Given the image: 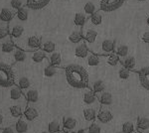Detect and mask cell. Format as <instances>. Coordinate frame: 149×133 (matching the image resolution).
<instances>
[{"mask_svg":"<svg viewBox=\"0 0 149 133\" xmlns=\"http://www.w3.org/2000/svg\"><path fill=\"white\" fill-rule=\"evenodd\" d=\"M66 79L72 88L77 89H85L90 86L88 72L81 65L72 64L65 69Z\"/></svg>","mask_w":149,"mask_h":133,"instance_id":"1","label":"cell"},{"mask_svg":"<svg viewBox=\"0 0 149 133\" xmlns=\"http://www.w3.org/2000/svg\"><path fill=\"white\" fill-rule=\"evenodd\" d=\"M15 84V76L12 68L5 63H0V86L11 88Z\"/></svg>","mask_w":149,"mask_h":133,"instance_id":"2","label":"cell"},{"mask_svg":"<svg viewBox=\"0 0 149 133\" xmlns=\"http://www.w3.org/2000/svg\"><path fill=\"white\" fill-rule=\"evenodd\" d=\"M41 45H42V38L37 35L29 36L24 41V45L20 46V49L23 51H29V52H35L41 49Z\"/></svg>","mask_w":149,"mask_h":133,"instance_id":"3","label":"cell"},{"mask_svg":"<svg viewBox=\"0 0 149 133\" xmlns=\"http://www.w3.org/2000/svg\"><path fill=\"white\" fill-rule=\"evenodd\" d=\"M125 0H100V10L103 12L116 11L123 5Z\"/></svg>","mask_w":149,"mask_h":133,"instance_id":"4","label":"cell"},{"mask_svg":"<svg viewBox=\"0 0 149 133\" xmlns=\"http://www.w3.org/2000/svg\"><path fill=\"white\" fill-rule=\"evenodd\" d=\"M114 50H115V41L111 39H107V40H103L100 43V45L98 46V49L97 51H95V53L102 56H107L114 53Z\"/></svg>","mask_w":149,"mask_h":133,"instance_id":"5","label":"cell"},{"mask_svg":"<svg viewBox=\"0 0 149 133\" xmlns=\"http://www.w3.org/2000/svg\"><path fill=\"white\" fill-rule=\"evenodd\" d=\"M83 101L85 103V105H86V107H95L98 108L100 107V101H98L97 95L95 94L92 89H86L84 93L83 96ZM100 109V108H98Z\"/></svg>","mask_w":149,"mask_h":133,"instance_id":"6","label":"cell"},{"mask_svg":"<svg viewBox=\"0 0 149 133\" xmlns=\"http://www.w3.org/2000/svg\"><path fill=\"white\" fill-rule=\"evenodd\" d=\"M63 130L67 133H76L79 129V122L76 118L72 116H64L62 119Z\"/></svg>","mask_w":149,"mask_h":133,"instance_id":"7","label":"cell"},{"mask_svg":"<svg viewBox=\"0 0 149 133\" xmlns=\"http://www.w3.org/2000/svg\"><path fill=\"white\" fill-rule=\"evenodd\" d=\"M98 110L100 109L95 107H85V109L83 111V115H84L85 122L88 126L97 120V115L98 113Z\"/></svg>","mask_w":149,"mask_h":133,"instance_id":"8","label":"cell"},{"mask_svg":"<svg viewBox=\"0 0 149 133\" xmlns=\"http://www.w3.org/2000/svg\"><path fill=\"white\" fill-rule=\"evenodd\" d=\"M113 119V114L107 108H100L97 115V122L100 124H107Z\"/></svg>","mask_w":149,"mask_h":133,"instance_id":"9","label":"cell"},{"mask_svg":"<svg viewBox=\"0 0 149 133\" xmlns=\"http://www.w3.org/2000/svg\"><path fill=\"white\" fill-rule=\"evenodd\" d=\"M9 33H10L11 40L13 41L15 44H17L24 34V27L22 25L15 24L12 28H9Z\"/></svg>","mask_w":149,"mask_h":133,"instance_id":"10","label":"cell"},{"mask_svg":"<svg viewBox=\"0 0 149 133\" xmlns=\"http://www.w3.org/2000/svg\"><path fill=\"white\" fill-rule=\"evenodd\" d=\"M138 78L142 88L149 91V67H144L139 70Z\"/></svg>","mask_w":149,"mask_h":133,"instance_id":"11","label":"cell"},{"mask_svg":"<svg viewBox=\"0 0 149 133\" xmlns=\"http://www.w3.org/2000/svg\"><path fill=\"white\" fill-rule=\"evenodd\" d=\"M90 54V50L88 48V45L85 41H81L76 46V49H74V55L76 57L80 58V59H86V57Z\"/></svg>","mask_w":149,"mask_h":133,"instance_id":"12","label":"cell"},{"mask_svg":"<svg viewBox=\"0 0 149 133\" xmlns=\"http://www.w3.org/2000/svg\"><path fill=\"white\" fill-rule=\"evenodd\" d=\"M10 98L14 101H22V102H27L24 95V93L18 88L16 84L12 86L10 88Z\"/></svg>","mask_w":149,"mask_h":133,"instance_id":"13","label":"cell"},{"mask_svg":"<svg viewBox=\"0 0 149 133\" xmlns=\"http://www.w3.org/2000/svg\"><path fill=\"white\" fill-rule=\"evenodd\" d=\"M16 15V11H14L12 8H2L0 11V21L3 23H9L12 21V19L15 17Z\"/></svg>","mask_w":149,"mask_h":133,"instance_id":"14","label":"cell"},{"mask_svg":"<svg viewBox=\"0 0 149 133\" xmlns=\"http://www.w3.org/2000/svg\"><path fill=\"white\" fill-rule=\"evenodd\" d=\"M48 62H49V65H51L53 67L56 68H61L62 65H63V59H62V55L60 52L58 51H55L53 54L47 56Z\"/></svg>","mask_w":149,"mask_h":133,"instance_id":"15","label":"cell"},{"mask_svg":"<svg viewBox=\"0 0 149 133\" xmlns=\"http://www.w3.org/2000/svg\"><path fill=\"white\" fill-rule=\"evenodd\" d=\"M136 130L141 133H149V117L139 116L136 121Z\"/></svg>","mask_w":149,"mask_h":133,"instance_id":"16","label":"cell"},{"mask_svg":"<svg viewBox=\"0 0 149 133\" xmlns=\"http://www.w3.org/2000/svg\"><path fill=\"white\" fill-rule=\"evenodd\" d=\"M51 0H27L26 6L33 10H40L46 7L50 3Z\"/></svg>","mask_w":149,"mask_h":133,"instance_id":"17","label":"cell"},{"mask_svg":"<svg viewBox=\"0 0 149 133\" xmlns=\"http://www.w3.org/2000/svg\"><path fill=\"white\" fill-rule=\"evenodd\" d=\"M23 116L27 119L28 122H32L39 116V112H38V110L36 109L34 106L27 105L25 107V110H24Z\"/></svg>","mask_w":149,"mask_h":133,"instance_id":"18","label":"cell"},{"mask_svg":"<svg viewBox=\"0 0 149 133\" xmlns=\"http://www.w3.org/2000/svg\"><path fill=\"white\" fill-rule=\"evenodd\" d=\"M97 31L95 30V29H88L86 30L85 32L83 33V38H84V41L86 43H88L90 45H93V43L97 41Z\"/></svg>","mask_w":149,"mask_h":133,"instance_id":"19","label":"cell"},{"mask_svg":"<svg viewBox=\"0 0 149 133\" xmlns=\"http://www.w3.org/2000/svg\"><path fill=\"white\" fill-rule=\"evenodd\" d=\"M14 128H15V131L17 133H26L29 128V122L25 117L22 116L15 122Z\"/></svg>","mask_w":149,"mask_h":133,"instance_id":"20","label":"cell"},{"mask_svg":"<svg viewBox=\"0 0 149 133\" xmlns=\"http://www.w3.org/2000/svg\"><path fill=\"white\" fill-rule=\"evenodd\" d=\"M97 98L100 101V104L103 106H109L112 103L113 101V97L112 94L109 93V91H103V93L97 94Z\"/></svg>","mask_w":149,"mask_h":133,"instance_id":"21","label":"cell"},{"mask_svg":"<svg viewBox=\"0 0 149 133\" xmlns=\"http://www.w3.org/2000/svg\"><path fill=\"white\" fill-rule=\"evenodd\" d=\"M16 49V44L11 40V38L3 41L1 44V51L3 54H13Z\"/></svg>","mask_w":149,"mask_h":133,"instance_id":"22","label":"cell"},{"mask_svg":"<svg viewBox=\"0 0 149 133\" xmlns=\"http://www.w3.org/2000/svg\"><path fill=\"white\" fill-rule=\"evenodd\" d=\"M24 95H25L26 101H27L28 103H36L39 100V93H38V91L35 88L28 89L27 91L24 93Z\"/></svg>","mask_w":149,"mask_h":133,"instance_id":"23","label":"cell"},{"mask_svg":"<svg viewBox=\"0 0 149 133\" xmlns=\"http://www.w3.org/2000/svg\"><path fill=\"white\" fill-rule=\"evenodd\" d=\"M120 63L122 65V67L125 68V69L129 70V71H134L136 68V61L135 58L132 57V56H127V57L123 58L120 60Z\"/></svg>","mask_w":149,"mask_h":133,"instance_id":"24","label":"cell"},{"mask_svg":"<svg viewBox=\"0 0 149 133\" xmlns=\"http://www.w3.org/2000/svg\"><path fill=\"white\" fill-rule=\"evenodd\" d=\"M41 50L45 53V55L49 56L53 54V53L56 51V44H55L53 41H45V42H42V45H41Z\"/></svg>","mask_w":149,"mask_h":133,"instance_id":"25","label":"cell"},{"mask_svg":"<svg viewBox=\"0 0 149 133\" xmlns=\"http://www.w3.org/2000/svg\"><path fill=\"white\" fill-rule=\"evenodd\" d=\"M61 130H63V122H61L59 119H54L48 124L47 131L50 133H59Z\"/></svg>","mask_w":149,"mask_h":133,"instance_id":"26","label":"cell"},{"mask_svg":"<svg viewBox=\"0 0 149 133\" xmlns=\"http://www.w3.org/2000/svg\"><path fill=\"white\" fill-rule=\"evenodd\" d=\"M15 84L23 93H25V91H27L28 89L31 88V81L27 77H21V78H19L18 81H15Z\"/></svg>","mask_w":149,"mask_h":133,"instance_id":"27","label":"cell"},{"mask_svg":"<svg viewBox=\"0 0 149 133\" xmlns=\"http://www.w3.org/2000/svg\"><path fill=\"white\" fill-rule=\"evenodd\" d=\"M12 57H13L15 63H22L27 59V53L25 51H23L22 49H20V48L16 47L15 51L12 54Z\"/></svg>","mask_w":149,"mask_h":133,"instance_id":"28","label":"cell"},{"mask_svg":"<svg viewBox=\"0 0 149 133\" xmlns=\"http://www.w3.org/2000/svg\"><path fill=\"white\" fill-rule=\"evenodd\" d=\"M90 88L97 95L103 93V91H105V84L102 79H97V81H95L90 86Z\"/></svg>","mask_w":149,"mask_h":133,"instance_id":"29","label":"cell"},{"mask_svg":"<svg viewBox=\"0 0 149 133\" xmlns=\"http://www.w3.org/2000/svg\"><path fill=\"white\" fill-rule=\"evenodd\" d=\"M24 110L25 108L23 107L21 104H15V105H12L10 107V114L12 117L14 118H20L23 116L24 114Z\"/></svg>","mask_w":149,"mask_h":133,"instance_id":"30","label":"cell"},{"mask_svg":"<svg viewBox=\"0 0 149 133\" xmlns=\"http://www.w3.org/2000/svg\"><path fill=\"white\" fill-rule=\"evenodd\" d=\"M86 20H88V18H86V16L83 12H78V13H76V15L74 17V24L77 27L83 28L84 26H85Z\"/></svg>","mask_w":149,"mask_h":133,"instance_id":"31","label":"cell"},{"mask_svg":"<svg viewBox=\"0 0 149 133\" xmlns=\"http://www.w3.org/2000/svg\"><path fill=\"white\" fill-rule=\"evenodd\" d=\"M84 40L83 38V32L81 30H74L73 31L69 36V41L73 44H76L78 45L79 43L81 42Z\"/></svg>","mask_w":149,"mask_h":133,"instance_id":"32","label":"cell"},{"mask_svg":"<svg viewBox=\"0 0 149 133\" xmlns=\"http://www.w3.org/2000/svg\"><path fill=\"white\" fill-rule=\"evenodd\" d=\"M95 12H97V6H95V4L92 1L86 2L85 6H84V14L86 16V18H90Z\"/></svg>","mask_w":149,"mask_h":133,"instance_id":"33","label":"cell"},{"mask_svg":"<svg viewBox=\"0 0 149 133\" xmlns=\"http://www.w3.org/2000/svg\"><path fill=\"white\" fill-rule=\"evenodd\" d=\"M128 52H129V49L126 45H119V46H117V47H115V50H114V53L117 55L119 60L127 57V56H128Z\"/></svg>","mask_w":149,"mask_h":133,"instance_id":"34","label":"cell"},{"mask_svg":"<svg viewBox=\"0 0 149 133\" xmlns=\"http://www.w3.org/2000/svg\"><path fill=\"white\" fill-rule=\"evenodd\" d=\"M86 64L90 67H97L100 64V57L95 54H92V53H90L88 57L86 58Z\"/></svg>","mask_w":149,"mask_h":133,"instance_id":"35","label":"cell"},{"mask_svg":"<svg viewBox=\"0 0 149 133\" xmlns=\"http://www.w3.org/2000/svg\"><path fill=\"white\" fill-rule=\"evenodd\" d=\"M31 59H32V61L36 63V64H40V63H42L45 59H46V55H45V53L40 49V50L35 51V52L32 53Z\"/></svg>","mask_w":149,"mask_h":133,"instance_id":"36","label":"cell"},{"mask_svg":"<svg viewBox=\"0 0 149 133\" xmlns=\"http://www.w3.org/2000/svg\"><path fill=\"white\" fill-rule=\"evenodd\" d=\"M16 17L19 21L21 22H25V21L28 20V17H29V11H28V7L24 6L23 8L19 9L18 11H16Z\"/></svg>","mask_w":149,"mask_h":133,"instance_id":"37","label":"cell"},{"mask_svg":"<svg viewBox=\"0 0 149 133\" xmlns=\"http://www.w3.org/2000/svg\"><path fill=\"white\" fill-rule=\"evenodd\" d=\"M105 62H107V64L109 65V66L115 67L119 64L120 60H119V58L117 57V55L115 54V53H112V54L107 55V57H105Z\"/></svg>","mask_w":149,"mask_h":133,"instance_id":"38","label":"cell"},{"mask_svg":"<svg viewBox=\"0 0 149 133\" xmlns=\"http://www.w3.org/2000/svg\"><path fill=\"white\" fill-rule=\"evenodd\" d=\"M88 19H90V22L93 26H100L102 23V15L100 11H97L95 13H93Z\"/></svg>","mask_w":149,"mask_h":133,"instance_id":"39","label":"cell"},{"mask_svg":"<svg viewBox=\"0 0 149 133\" xmlns=\"http://www.w3.org/2000/svg\"><path fill=\"white\" fill-rule=\"evenodd\" d=\"M136 131V124L132 121H126L122 125V133H133Z\"/></svg>","mask_w":149,"mask_h":133,"instance_id":"40","label":"cell"},{"mask_svg":"<svg viewBox=\"0 0 149 133\" xmlns=\"http://www.w3.org/2000/svg\"><path fill=\"white\" fill-rule=\"evenodd\" d=\"M57 72H58V68L53 67L51 65H48L44 69V76L46 77V78H52Z\"/></svg>","mask_w":149,"mask_h":133,"instance_id":"41","label":"cell"},{"mask_svg":"<svg viewBox=\"0 0 149 133\" xmlns=\"http://www.w3.org/2000/svg\"><path fill=\"white\" fill-rule=\"evenodd\" d=\"M86 129H88V133H102V125L98 122L95 121Z\"/></svg>","mask_w":149,"mask_h":133,"instance_id":"42","label":"cell"},{"mask_svg":"<svg viewBox=\"0 0 149 133\" xmlns=\"http://www.w3.org/2000/svg\"><path fill=\"white\" fill-rule=\"evenodd\" d=\"M9 38H11L10 33H9V27L7 26L0 27V41H5Z\"/></svg>","mask_w":149,"mask_h":133,"instance_id":"43","label":"cell"},{"mask_svg":"<svg viewBox=\"0 0 149 133\" xmlns=\"http://www.w3.org/2000/svg\"><path fill=\"white\" fill-rule=\"evenodd\" d=\"M130 71L129 70H127L125 69V68H123V67H121L120 69H119V71H118V77H119V79H129V77H130Z\"/></svg>","mask_w":149,"mask_h":133,"instance_id":"44","label":"cell"},{"mask_svg":"<svg viewBox=\"0 0 149 133\" xmlns=\"http://www.w3.org/2000/svg\"><path fill=\"white\" fill-rule=\"evenodd\" d=\"M10 5H11V8L13 9L14 11H18L19 9L24 7V3L22 0H11Z\"/></svg>","mask_w":149,"mask_h":133,"instance_id":"45","label":"cell"},{"mask_svg":"<svg viewBox=\"0 0 149 133\" xmlns=\"http://www.w3.org/2000/svg\"><path fill=\"white\" fill-rule=\"evenodd\" d=\"M140 39L143 43H146V44H149V31H146L144 32L142 35L140 36Z\"/></svg>","mask_w":149,"mask_h":133,"instance_id":"46","label":"cell"},{"mask_svg":"<svg viewBox=\"0 0 149 133\" xmlns=\"http://www.w3.org/2000/svg\"><path fill=\"white\" fill-rule=\"evenodd\" d=\"M1 133H16V131H15V128L13 126H8V127L3 128Z\"/></svg>","mask_w":149,"mask_h":133,"instance_id":"47","label":"cell"},{"mask_svg":"<svg viewBox=\"0 0 149 133\" xmlns=\"http://www.w3.org/2000/svg\"><path fill=\"white\" fill-rule=\"evenodd\" d=\"M3 122H4V117L2 114H0V128H2V126H3Z\"/></svg>","mask_w":149,"mask_h":133,"instance_id":"48","label":"cell"},{"mask_svg":"<svg viewBox=\"0 0 149 133\" xmlns=\"http://www.w3.org/2000/svg\"><path fill=\"white\" fill-rule=\"evenodd\" d=\"M76 133H88V129H80V130H78Z\"/></svg>","mask_w":149,"mask_h":133,"instance_id":"49","label":"cell"},{"mask_svg":"<svg viewBox=\"0 0 149 133\" xmlns=\"http://www.w3.org/2000/svg\"><path fill=\"white\" fill-rule=\"evenodd\" d=\"M146 24L149 26V14H148V16H147V18H146Z\"/></svg>","mask_w":149,"mask_h":133,"instance_id":"50","label":"cell"},{"mask_svg":"<svg viewBox=\"0 0 149 133\" xmlns=\"http://www.w3.org/2000/svg\"><path fill=\"white\" fill-rule=\"evenodd\" d=\"M59 133H67V132H65V131H64V130H61V131H60Z\"/></svg>","mask_w":149,"mask_h":133,"instance_id":"51","label":"cell"},{"mask_svg":"<svg viewBox=\"0 0 149 133\" xmlns=\"http://www.w3.org/2000/svg\"><path fill=\"white\" fill-rule=\"evenodd\" d=\"M137 1H139V2H144V1H146V0H137Z\"/></svg>","mask_w":149,"mask_h":133,"instance_id":"52","label":"cell"},{"mask_svg":"<svg viewBox=\"0 0 149 133\" xmlns=\"http://www.w3.org/2000/svg\"><path fill=\"white\" fill-rule=\"evenodd\" d=\"M133 133H141V132H139V131H137V130H136V131H134Z\"/></svg>","mask_w":149,"mask_h":133,"instance_id":"53","label":"cell"},{"mask_svg":"<svg viewBox=\"0 0 149 133\" xmlns=\"http://www.w3.org/2000/svg\"><path fill=\"white\" fill-rule=\"evenodd\" d=\"M41 133H50V132H48V131H43V132H41Z\"/></svg>","mask_w":149,"mask_h":133,"instance_id":"54","label":"cell"},{"mask_svg":"<svg viewBox=\"0 0 149 133\" xmlns=\"http://www.w3.org/2000/svg\"><path fill=\"white\" fill-rule=\"evenodd\" d=\"M66 1H71V0H66Z\"/></svg>","mask_w":149,"mask_h":133,"instance_id":"55","label":"cell"},{"mask_svg":"<svg viewBox=\"0 0 149 133\" xmlns=\"http://www.w3.org/2000/svg\"><path fill=\"white\" fill-rule=\"evenodd\" d=\"M116 133H122V132H116Z\"/></svg>","mask_w":149,"mask_h":133,"instance_id":"56","label":"cell"},{"mask_svg":"<svg viewBox=\"0 0 149 133\" xmlns=\"http://www.w3.org/2000/svg\"><path fill=\"white\" fill-rule=\"evenodd\" d=\"M148 53H149V49H148Z\"/></svg>","mask_w":149,"mask_h":133,"instance_id":"57","label":"cell"}]
</instances>
